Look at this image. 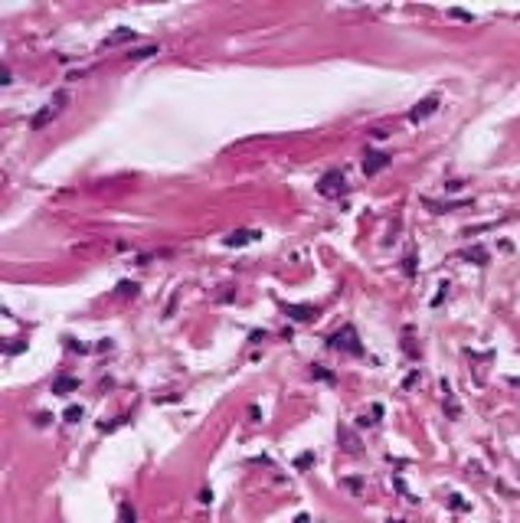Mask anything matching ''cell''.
Segmentation results:
<instances>
[{"label":"cell","mask_w":520,"mask_h":523,"mask_svg":"<svg viewBox=\"0 0 520 523\" xmlns=\"http://www.w3.org/2000/svg\"><path fill=\"white\" fill-rule=\"evenodd\" d=\"M327 347L331 350H344V353H353V356H363V343L357 340V331L350 324L340 327V331H334L327 337Z\"/></svg>","instance_id":"obj_1"},{"label":"cell","mask_w":520,"mask_h":523,"mask_svg":"<svg viewBox=\"0 0 520 523\" xmlns=\"http://www.w3.org/2000/svg\"><path fill=\"white\" fill-rule=\"evenodd\" d=\"M317 193H321V197H340V193H347L344 174H340V170H327V174L317 180Z\"/></svg>","instance_id":"obj_2"},{"label":"cell","mask_w":520,"mask_h":523,"mask_svg":"<svg viewBox=\"0 0 520 523\" xmlns=\"http://www.w3.org/2000/svg\"><path fill=\"white\" fill-rule=\"evenodd\" d=\"M383 167H390V154H383V151H367L363 154V177H376Z\"/></svg>","instance_id":"obj_3"},{"label":"cell","mask_w":520,"mask_h":523,"mask_svg":"<svg viewBox=\"0 0 520 523\" xmlns=\"http://www.w3.org/2000/svg\"><path fill=\"white\" fill-rule=\"evenodd\" d=\"M439 105H442V98L439 95H429V98H422L419 105L409 112V121H422V118H429V115H435L439 112Z\"/></svg>","instance_id":"obj_4"},{"label":"cell","mask_w":520,"mask_h":523,"mask_svg":"<svg viewBox=\"0 0 520 523\" xmlns=\"http://www.w3.org/2000/svg\"><path fill=\"white\" fill-rule=\"evenodd\" d=\"M259 239H262L259 229H236V232H229L223 242H226L229 249H239V245H249V242H259Z\"/></svg>","instance_id":"obj_5"},{"label":"cell","mask_w":520,"mask_h":523,"mask_svg":"<svg viewBox=\"0 0 520 523\" xmlns=\"http://www.w3.org/2000/svg\"><path fill=\"white\" fill-rule=\"evenodd\" d=\"M75 389H79V379H75V376H66V373H63V376H56V382H52V393H56V396H69V393H75Z\"/></svg>","instance_id":"obj_6"},{"label":"cell","mask_w":520,"mask_h":523,"mask_svg":"<svg viewBox=\"0 0 520 523\" xmlns=\"http://www.w3.org/2000/svg\"><path fill=\"white\" fill-rule=\"evenodd\" d=\"M285 314H291L294 321H311L314 308H305V304H285Z\"/></svg>","instance_id":"obj_7"},{"label":"cell","mask_w":520,"mask_h":523,"mask_svg":"<svg viewBox=\"0 0 520 523\" xmlns=\"http://www.w3.org/2000/svg\"><path fill=\"white\" fill-rule=\"evenodd\" d=\"M56 112H59V108H49V105H46V108H40V112H36V118L30 121V128H33V131H40L46 121H52V118H56Z\"/></svg>","instance_id":"obj_8"},{"label":"cell","mask_w":520,"mask_h":523,"mask_svg":"<svg viewBox=\"0 0 520 523\" xmlns=\"http://www.w3.org/2000/svg\"><path fill=\"white\" fill-rule=\"evenodd\" d=\"M125 40H134V33H131V30L128 26H121V30H115V33L112 36H105V49H108V46H115V43H125Z\"/></svg>","instance_id":"obj_9"},{"label":"cell","mask_w":520,"mask_h":523,"mask_svg":"<svg viewBox=\"0 0 520 523\" xmlns=\"http://www.w3.org/2000/svg\"><path fill=\"white\" fill-rule=\"evenodd\" d=\"M337 432H340V438H344V451H350V455H357V451H360V445H357V438H353L350 432H347L344 425H340Z\"/></svg>","instance_id":"obj_10"},{"label":"cell","mask_w":520,"mask_h":523,"mask_svg":"<svg viewBox=\"0 0 520 523\" xmlns=\"http://www.w3.org/2000/svg\"><path fill=\"white\" fill-rule=\"evenodd\" d=\"M464 259H471L475 265H487V252L481 245H475V249H468V252H464Z\"/></svg>","instance_id":"obj_11"},{"label":"cell","mask_w":520,"mask_h":523,"mask_svg":"<svg viewBox=\"0 0 520 523\" xmlns=\"http://www.w3.org/2000/svg\"><path fill=\"white\" fill-rule=\"evenodd\" d=\"M147 56H157V46H144V49L131 52V59H147Z\"/></svg>","instance_id":"obj_12"},{"label":"cell","mask_w":520,"mask_h":523,"mask_svg":"<svg viewBox=\"0 0 520 523\" xmlns=\"http://www.w3.org/2000/svg\"><path fill=\"white\" fill-rule=\"evenodd\" d=\"M121 523H134V507L121 504Z\"/></svg>","instance_id":"obj_13"},{"label":"cell","mask_w":520,"mask_h":523,"mask_svg":"<svg viewBox=\"0 0 520 523\" xmlns=\"http://www.w3.org/2000/svg\"><path fill=\"white\" fill-rule=\"evenodd\" d=\"M448 13H452L455 20H464V23H471V20H475V17H471L468 10H461V7H455V10H448Z\"/></svg>","instance_id":"obj_14"},{"label":"cell","mask_w":520,"mask_h":523,"mask_svg":"<svg viewBox=\"0 0 520 523\" xmlns=\"http://www.w3.org/2000/svg\"><path fill=\"white\" fill-rule=\"evenodd\" d=\"M79 419H82V409H79V405L66 409V422H79Z\"/></svg>","instance_id":"obj_15"},{"label":"cell","mask_w":520,"mask_h":523,"mask_svg":"<svg viewBox=\"0 0 520 523\" xmlns=\"http://www.w3.org/2000/svg\"><path fill=\"white\" fill-rule=\"evenodd\" d=\"M118 294H138V285L134 282H121L118 285Z\"/></svg>","instance_id":"obj_16"},{"label":"cell","mask_w":520,"mask_h":523,"mask_svg":"<svg viewBox=\"0 0 520 523\" xmlns=\"http://www.w3.org/2000/svg\"><path fill=\"white\" fill-rule=\"evenodd\" d=\"M344 487H350L353 494H360V490H363V484L357 481V478H344Z\"/></svg>","instance_id":"obj_17"},{"label":"cell","mask_w":520,"mask_h":523,"mask_svg":"<svg viewBox=\"0 0 520 523\" xmlns=\"http://www.w3.org/2000/svg\"><path fill=\"white\" fill-rule=\"evenodd\" d=\"M294 464H298V467H308V464H314V455H311V451H305V455H301V458H298V461H294Z\"/></svg>","instance_id":"obj_18"},{"label":"cell","mask_w":520,"mask_h":523,"mask_svg":"<svg viewBox=\"0 0 520 523\" xmlns=\"http://www.w3.org/2000/svg\"><path fill=\"white\" fill-rule=\"evenodd\" d=\"M311 373H314V376H317V379H334V376H331V373H327V370H321V366H311Z\"/></svg>","instance_id":"obj_19"},{"label":"cell","mask_w":520,"mask_h":523,"mask_svg":"<svg viewBox=\"0 0 520 523\" xmlns=\"http://www.w3.org/2000/svg\"><path fill=\"white\" fill-rule=\"evenodd\" d=\"M416 262H419L416 255H409V259H406V271H409V275H413V271H416Z\"/></svg>","instance_id":"obj_20"},{"label":"cell","mask_w":520,"mask_h":523,"mask_svg":"<svg viewBox=\"0 0 520 523\" xmlns=\"http://www.w3.org/2000/svg\"><path fill=\"white\" fill-rule=\"evenodd\" d=\"M200 501L209 504V501H213V490H209V487H206V490H200Z\"/></svg>","instance_id":"obj_21"},{"label":"cell","mask_w":520,"mask_h":523,"mask_svg":"<svg viewBox=\"0 0 520 523\" xmlns=\"http://www.w3.org/2000/svg\"><path fill=\"white\" fill-rule=\"evenodd\" d=\"M294 523H311V517H308V513H298V517H294Z\"/></svg>","instance_id":"obj_22"}]
</instances>
